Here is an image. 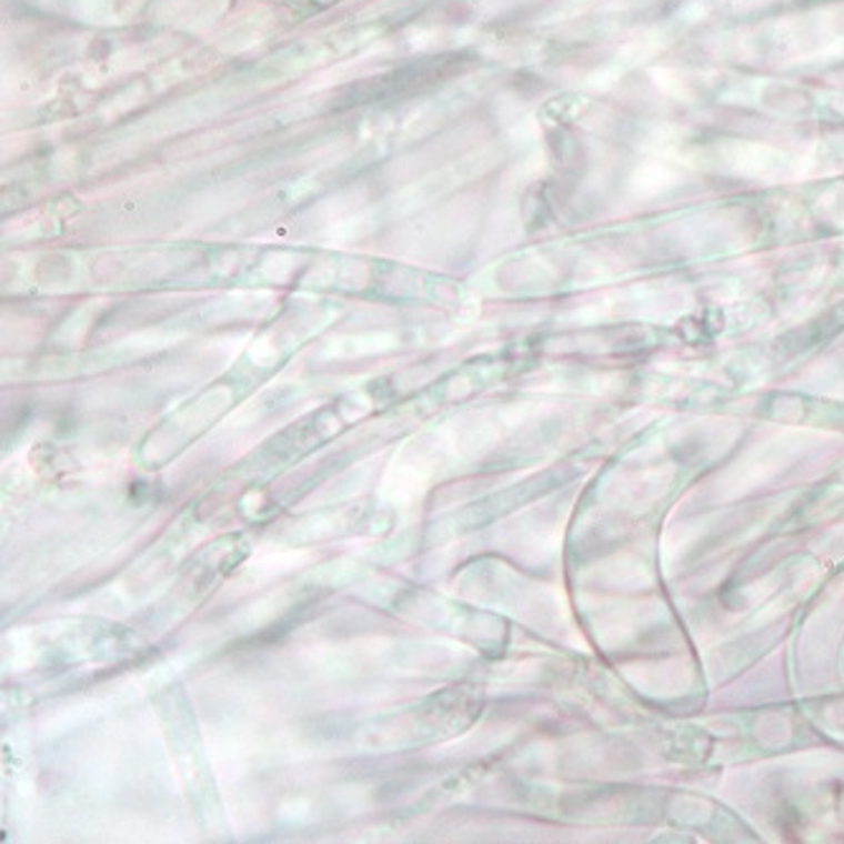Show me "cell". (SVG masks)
I'll return each mask as SVG.
<instances>
[{
  "label": "cell",
  "mask_w": 844,
  "mask_h": 844,
  "mask_svg": "<svg viewBox=\"0 0 844 844\" xmlns=\"http://www.w3.org/2000/svg\"><path fill=\"white\" fill-rule=\"evenodd\" d=\"M675 183V173L667 165H660V163H650L644 165L640 173H636L634 178V188L636 193L642 195H652V193H660L664 191V188Z\"/></svg>",
  "instance_id": "1"
}]
</instances>
